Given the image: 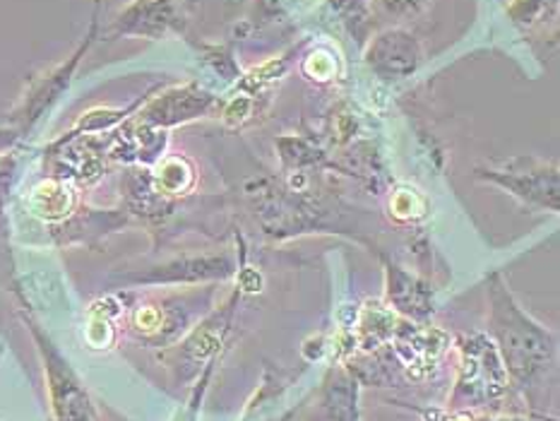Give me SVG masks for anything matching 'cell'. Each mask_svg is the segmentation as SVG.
Instances as JSON below:
<instances>
[{"label": "cell", "mask_w": 560, "mask_h": 421, "mask_svg": "<svg viewBox=\"0 0 560 421\" xmlns=\"http://www.w3.org/2000/svg\"><path fill=\"white\" fill-rule=\"evenodd\" d=\"M486 335L491 337L503 359L510 385H515L529 402H537V395L546 393L556 373L558 342L549 328H544L517 304L501 274H493L489 282V332Z\"/></svg>", "instance_id": "obj_1"}, {"label": "cell", "mask_w": 560, "mask_h": 421, "mask_svg": "<svg viewBox=\"0 0 560 421\" xmlns=\"http://www.w3.org/2000/svg\"><path fill=\"white\" fill-rule=\"evenodd\" d=\"M457 352L459 366L453 395L447 400L450 412L495 407L508 395L510 378L491 337L483 332L459 335Z\"/></svg>", "instance_id": "obj_2"}, {"label": "cell", "mask_w": 560, "mask_h": 421, "mask_svg": "<svg viewBox=\"0 0 560 421\" xmlns=\"http://www.w3.org/2000/svg\"><path fill=\"white\" fill-rule=\"evenodd\" d=\"M22 320L27 325V330L36 344V352L42 356L51 419L54 421H100L96 419V409L88 388H84L78 371L72 369V364L63 356V352H60L51 337L42 330V325L36 323L24 308H22Z\"/></svg>", "instance_id": "obj_3"}, {"label": "cell", "mask_w": 560, "mask_h": 421, "mask_svg": "<svg viewBox=\"0 0 560 421\" xmlns=\"http://www.w3.org/2000/svg\"><path fill=\"white\" fill-rule=\"evenodd\" d=\"M94 34H96V22H92L90 34L84 36V42L80 44L78 51L72 54L63 66H58L56 70L46 72V75H42V78H36L27 87V92L20 96L18 106L12 108L8 116V124L12 130L18 132V136H22V132H30L36 124H39V118L56 104L58 96L68 90L72 72H75V68L80 66L82 56L88 54Z\"/></svg>", "instance_id": "obj_4"}, {"label": "cell", "mask_w": 560, "mask_h": 421, "mask_svg": "<svg viewBox=\"0 0 560 421\" xmlns=\"http://www.w3.org/2000/svg\"><path fill=\"white\" fill-rule=\"evenodd\" d=\"M178 24V15L172 0H136L112 24L114 36H144V39H162Z\"/></svg>", "instance_id": "obj_5"}, {"label": "cell", "mask_w": 560, "mask_h": 421, "mask_svg": "<svg viewBox=\"0 0 560 421\" xmlns=\"http://www.w3.org/2000/svg\"><path fill=\"white\" fill-rule=\"evenodd\" d=\"M207 104H210V96L190 92V90H174L162 94L160 100H154L150 108L142 116V124L152 128L160 126H176L180 120H188L195 114H202Z\"/></svg>", "instance_id": "obj_6"}, {"label": "cell", "mask_w": 560, "mask_h": 421, "mask_svg": "<svg viewBox=\"0 0 560 421\" xmlns=\"http://www.w3.org/2000/svg\"><path fill=\"white\" fill-rule=\"evenodd\" d=\"M323 407L327 409L330 421H359L354 376H349V373H337V376L327 383Z\"/></svg>", "instance_id": "obj_7"}, {"label": "cell", "mask_w": 560, "mask_h": 421, "mask_svg": "<svg viewBox=\"0 0 560 421\" xmlns=\"http://www.w3.org/2000/svg\"><path fill=\"white\" fill-rule=\"evenodd\" d=\"M553 5L556 0H515L513 5H510V12H513V17L517 22H527L532 24L537 17H541L546 12V5Z\"/></svg>", "instance_id": "obj_8"}, {"label": "cell", "mask_w": 560, "mask_h": 421, "mask_svg": "<svg viewBox=\"0 0 560 421\" xmlns=\"http://www.w3.org/2000/svg\"><path fill=\"white\" fill-rule=\"evenodd\" d=\"M375 3L389 15H405V12L417 10L423 0H375Z\"/></svg>", "instance_id": "obj_9"}, {"label": "cell", "mask_w": 560, "mask_h": 421, "mask_svg": "<svg viewBox=\"0 0 560 421\" xmlns=\"http://www.w3.org/2000/svg\"><path fill=\"white\" fill-rule=\"evenodd\" d=\"M20 140V136L15 130H12L10 126H5V128H0V152H5V150H10L12 144H15Z\"/></svg>", "instance_id": "obj_10"}, {"label": "cell", "mask_w": 560, "mask_h": 421, "mask_svg": "<svg viewBox=\"0 0 560 421\" xmlns=\"http://www.w3.org/2000/svg\"><path fill=\"white\" fill-rule=\"evenodd\" d=\"M477 421H537L527 417H489V419H477Z\"/></svg>", "instance_id": "obj_11"}]
</instances>
